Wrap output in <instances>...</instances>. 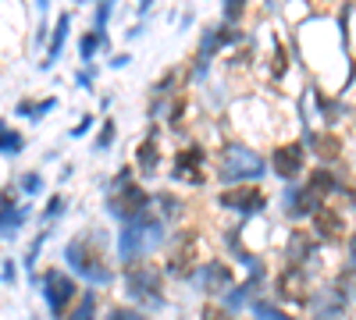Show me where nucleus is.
<instances>
[{
    "mask_svg": "<svg viewBox=\"0 0 356 320\" xmlns=\"http://www.w3.org/2000/svg\"><path fill=\"white\" fill-rule=\"evenodd\" d=\"M260 171H264V160L257 150H250V146H228L225 150V174H221L225 182L228 178H257Z\"/></svg>",
    "mask_w": 356,
    "mask_h": 320,
    "instance_id": "f257e3e1",
    "label": "nucleus"
},
{
    "mask_svg": "<svg viewBox=\"0 0 356 320\" xmlns=\"http://www.w3.org/2000/svg\"><path fill=\"white\" fill-rule=\"evenodd\" d=\"M68 260H72V267H75L79 274H86L89 281H111V271L100 264V253H97L93 246H86L82 239L68 246Z\"/></svg>",
    "mask_w": 356,
    "mask_h": 320,
    "instance_id": "f03ea898",
    "label": "nucleus"
},
{
    "mask_svg": "<svg viewBox=\"0 0 356 320\" xmlns=\"http://www.w3.org/2000/svg\"><path fill=\"white\" fill-rule=\"evenodd\" d=\"M161 239V231L157 228H125L122 231V239H118V253H122V260H136L139 253H146L154 242Z\"/></svg>",
    "mask_w": 356,
    "mask_h": 320,
    "instance_id": "7ed1b4c3",
    "label": "nucleus"
},
{
    "mask_svg": "<svg viewBox=\"0 0 356 320\" xmlns=\"http://www.w3.org/2000/svg\"><path fill=\"white\" fill-rule=\"evenodd\" d=\"M196 256H200V239H196V231H182V235L171 242V271H175V274H186Z\"/></svg>",
    "mask_w": 356,
    "mask_h": 320,
    "instance_id": "20e7f679",
    "label": "nucleus"
},
{
    "mask_svg": "<svg viewBox=\"0 0 356 320\" xmlns=\"http://www.w3.org/2000/svg\"><path fill=\"white\" fill-rule=\"evenodd\" d=\"M275 171L282 174L285 182H292L296 174L303 171V146L300 142H285V146L275 150Z\"/></svg>",
    "mask_w": 356,
    "mask_h": 320,
    "instance_id": "39448f33",
    "label": "nucleus"
},
{
    "mask_svg": "<svg viewBox=\"0 0 356 320\" xmlns=\"http://www.w3.org/2000/svg\"><path fill=\"white\" fill-rule=\"evenodd\" d=\"M221 203L228 210H243V214H253V210H264V192L260 189H253V185H246V189H228L225 196H221Z\"/></svg>",
    "mask_w": 356,
    "mask_h": 320,
    "instance_id": "423d86ee",
    "label": "nucleus"
},
{
    "mask_svg": "<svg viewBox=\"0 0 356 320\" xmlns=\"http://www.w3.org/2000/svg\"><path fill=\"white\" fill-rule=\"evenodd\" d=\"M111 210H114L118 217H136V214H143V210H146V192H143L139 185H125L122 192L114 196Z\"/></svg>",
    "mask_w": 356,
    "mask_h": 320,
    "instance_id": "0eeeda50",
    "label": "nucleus"
},
{
    "mask_svg": "<svg viewBox=\"0 0 356 320\" xmlns=\"http://www.w3.org/2000/svg\"><path fill=\"white\" fill-rule=\"evenodd\" d=\"M72 296H75V285H72L65 274L50 271V274H47V299H50V310H54V313H65V306H68Z\"/></svg>",
    "mask_w": 356,
    "mask_h": 320,
    "instance_id": "6e6552de",
    "label": "nucleus"
},
{
    "mask_svg": "<svg viewBox=\"0 0 356 320\" xmlns=\"http://www.w3.org/2000/svg\"><path fill=\"white\" fill-rule=\"evenodd\" d=\"M203 285H207V292H221V288H228L232 285L228 267L225 264H211V267L203 271Z\"/></svg>",
    "mask_w": 356,
    "mask_h": 320,
    "instance_id": "1a4fd4ad",
    "label": "nucleus"
},
{
    "mask_svg": "<svg viewBox=\"0 0 356 320\" xmlns=\"http://www.w3.org/2000/svg\"><path fill=\"white\" fill-rule=\"evenodd\" d=\"M314 224L321 228V235H339V231H342V217L335 210H328V207L314 210Z\"/></svg>",
    "mask_w": 356,
    "mask_h": 320,
    "instance_id": "9d476101",
    "label": "nucleus"
},
{
    "mask_svg": "<svg viewBox=\"0 0 356 320\" xmlns=\"http://www.w3.org/2000/svg\"><path fill=\"white\" fill-rule=\"evenodd\" d=\"M303 285H307L303 271H289V274L278 278V292L289 296V299H300V296H303Z\"/></svg>",
    "mask_w": 356,
    "mask_h": 320,
    "instance_id": "9b49d317",
    "label": "nucleus"
},
{
    "mask_svg": "<svg viewBox=\"0 0 356 320\" xmlns=\"http://www.w3.org/2000/svg\"><path fill=\"white\" fill-rule=\"evenodd\" d=\"M310 142H314V150H317L321 157H328V160L339 157V139H335V135H314Z\"/></svg>",
    "mask_w": 356,
    "mask_h": 320,
    "instance_id": "f8f14e48",
    "label": "nucleus"
},
{
    "mask_svg": "<svg viewBox=\"0 0 356 320\" xmlns=\"http://www.w3.org/2000/svg\"><path fill=\"white\" fill-rule=\"evenodd\" d=\"M139 164H143V171H146V174H154V167H157V150H154V139L146 142V146H139Z\"/></svg>",
    "mask_w": 356,
    "mask_h": 320,
    "instance_id": "ddd939ff",
    "label": "nucleus"
},
{
    "mask_svg": "<svg viewBox=\"0 0 356 320\" xmlns=\"http://www.w3.org/2000/svg\"><path fill=\"white\" fill-rule=\"evenodd\" d=\"M253 317H257V320H292V317H285L282 310L267 306V303H257V306H253Z\"/></svg>",
    "mask_w": 356,
    "mask_h": 320,
    "instance_id": "4468645a",
    "label": "nucleus"
},
{
    "mask_svg": "<svg viewBox=\"0 0 356 320\" xmlns=\"http://www.w3.org/2000/svg\"><path fill=\"white\" fill-rule=\"evenodd\" d=\"M0 150H8V153L22 150V135H15V132H4V128H0Z\"/></svg>",
    "mask_w": 356,
    "mask_h": 320,
    "instance_id": "2eb2a0df",
    "label": "nucleus"
},
{
    "mask_svg": "<svg viewBox=\"0 0 356 320\" xmlns=\"http://www.w3.org/2000/svg\"><path fill=\"white\" fill-rule=\"evenodd\" d=\"M143 285V278H139V271L132 274V288H139ZM154 288H157V271L150 267V271H146V292H154Z\"/></svg>",
    "mask_w": 356,
    "mask_h": 320,
    "instance_id": "dca6fc26",
    "label": "nucleus"
},
{
    "mask_svg": "<svg viewBox=\"0 0 356 320\" xmlns=\"http://www.w3.org/2000/svg\"><path fill=\"white\" fill-rule=\"evenodd\" d=\"M22 224V214H4V221H0V231H4V235H15V228Z\"/></svg>",
    "mask_w": 356,
    "mask_h": 320,
    "instance_id": "f3484780",
    "label": "nucleus"
},
{
    "mask_svg": "<svg viewBox=\"0 0 356 320\" xmlns=\"http://www.w3.org/2000/svg\"><path fill=\"white\" fill-rule=\"evenodd\" d=\"M111 320H143V317H136V313H125V310H114V313H111Z\"/></svg>",
    "mask_w": 356,
    "mask_h": 320,
    "instance_id": "a211bd4d",
    "label": "nucleus"
},
{
    "mask_svg": "<svg viewBox=\"0 0 356 320\" xmlns=\"http://www.w3.org/2000/svg\"><path fill=\"white\" fill-rule=\"evenodd\" d=\"M349 260H353V271H356V235H353V246H349Z\"/></svg>",
    "mask_w": 356,
    "mask_h": 320,
    "instance_id": "6ab92c4d",
    "label": "nucleus"
},
{
    "mask_svg": "<svg viewBox=\"0 0 356 320\" xmlns=\"http://www.w3.org/2000/svg\"><path fill=\"white\" fill-rule=\"evenodd\" d=\"M207 320H225V317H221L218 310H207Z\"/></svg>",
    "mask_w": 356,
    "mask_h": 320,
    "instance_id": "aec40b11",
    "label": "nucleus"
},
{
    "mask_svg": "<svg viewBox=\"0 0 356 320\" xmlns=\"http://www.w3.org/2000/svg\"><path fill=\"white\" fill-rule=\"evenodd\" d=\"M349 196H353V203H356V185H349Z\"/></svg>",
    "mask_w": 356,
    "mask_h": 320,
    "instance_id": "412c9836",
    "label": "nucleus"
}]
</instances>
